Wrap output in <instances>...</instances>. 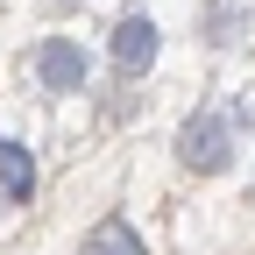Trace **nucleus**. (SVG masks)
I'll return each instance as SVG.
<instances>
[{
    "label": "nucleus",
    "instance_id": "f257e3e1",
    "mask_svg": "<svg viewBox=\"0 0 255 255\" xmlns=\"http://www.w3.org/2000/svg\"><path fill=\"white\" fill-rule=\"evenodd\" d=\"M177 156H184L191 170H206V177L227 170V163H234V128L220 121V114H191V121L177 128Z\"/></svg>",
    "mask_w": 255,
    "mask_h": 255
},
{
    "label": "nucleus",
    "instance_id": "f03ea898",
    "mask_svg": "<svg viewBox=\"0 0 255 255\" xmlns=\"http://www.w3.org/2000/svg\"><path fill=\"white\" fill-rule=\"evenodd\" d=\"M85 71H92V57L71 43V36H43L36 43V78H43V92H85Z\"/></svg>",
    "mask_w": 255,
    "mask_h": 255
},
{
    "label": "nucleus",
    "instance_id": "7ed1b4c3",
    "mask_svg": "<svg viewBox=\"0 0 255 255\" xmlns=\"http://www.w3.org/2000/svg\"><path fill=\"white\" fill-rule=\"evenodd\" d=\"M28 191H36V156H28L14 135H0V220L14 206H28Z\"/></svg>",
    "mask_w": 255,
    "mask_h": 255
},
{
    "label": "nucleus",
    "instance_id": "20e7f679",
    "mask_svg": "<svg viewBox=\"0 0 255 255\" xmlns=\"http://www.w3.org/2000/svg\"><path fill=\"white\" fill-rule=\"evenodd\" d=\"M114 64L121 71H149L156 64V21L149 14H121L114 21Z\"/></svg>",
    "mask_w": 255,
    "mask_h": 255
},
{
    "label": "nucleus",
    "instance_id": "39448f33",
    "mask_svg": "<svg viewBox=\"0 0 255 255\" xmlns=\"http://www.w3.org/2000/svg\"><path fill=\"white\" fill-rule=\"evenodd\" d=\"M78 255H149V248H142V234L128 227V220H100V227L85 234V248H78Z\"/></svg>",
    "mask_w": 255,
    "mask_h": 255
}]
</instances>
